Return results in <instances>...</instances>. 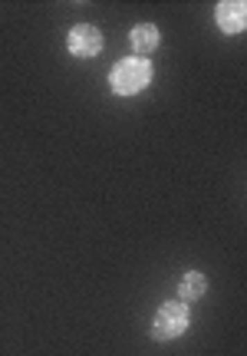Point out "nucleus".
<instances>
[{"mask_svg":"<svg viewBox=\"0 0 247 356\" xmlns=\"http://www.w3.org/2000/svg\"><path fill=\"white\" fill-rule=\"evenodd\" d=\"M152 83V63L145 56H129V60H119L116 70L109 73V86L119 96H135Z\"/></svg>","mask_w":247,"mask_h":356,"instance_id":"nucleus-1","label":"nucleus"},{"mask_svg":"<svg viewBox=\"0 0 247 356\" xmlns=\"http://www.w3.org/2000/svg\"><path fill=\"white\" fill-rule=\"evenodd\" d=\"M188 330V307L178 304V300H169L155 310V320H152V337L158 343H169V340H178L182 333Z\"/></svg>","mask_w":247,"mask_h":356,"instance_id":"nucleus-2","label":"nucleus"},{"mask_svg":"<svg viewBox=\"0 0 247 356\" xmlns=\"http://www.w3.org/2000/svg\"><path fill=\"white\" fill-rule=\"evenodd\" d=\"M66 47H69V53L79 56V60H92V56L103 53V33L92 24H76L69 30V37H66Z\"/></svg>","mask_w":247,"mask_h":356,"instance_id":"nucleus-3","label":"nucleus"},{"mask_svg":"<svg viewBox=\"0 0 247 356\" xmlns=\"http://www.w3.org/2000/svg\"><path fill=\"white\" fill-rule=\"evenodd\" d=\"M218 26H221L224 33H241L247 26V3H241V0H224V3H218Z\"/></svg>","mask_w":247,"mask_h":356,"instance_id":"nucleus-4","label":"nucleus"},{"mask_svg":"<svg viewBox=\"0 0 247 356\" xmlns=\"http://www.w3.org/2000/svg\"><path fill=\"white\" fill-rule=\"evenodd\" d=\"M132 40V50H135V56H145V53H152L158 47V26L155 24H142L135 26L129 33Z\"/></svg>","mask_w":247,"mask_h":356,"instance_id":"nucleus-5","label":"nucleus"},{"mask_svg":"<svg viewBox=\"0 0 247 356\" xmlns=\"http://www.w3.org/2000/svg\"><path fill=\"white\" fill-rule=\"evenodd\" d=\"M205 291H208V280H205V274H198V270H188V274L182 277V284H178V297H182L185 304L201 300Z\"/></svg>","mask_w":247,"mask_h":356,"instance_id":"nucleus-6","label":"nucleus"}]
</instances>
